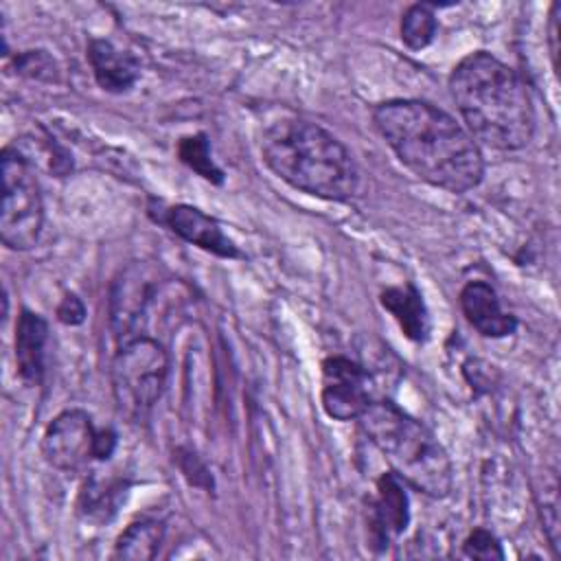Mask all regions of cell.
<instances>
[{
	"instance_id": "6da1fadb",
	"label": "cell",
	"mask_w": 561,
	"mask_h": 561,
	"mask_svg": "<svg viewBox=\"0 0 561 561\" xmlns=\"http://www.w3.org/2000/svg\"><path fill=\"white\" fill-rule=\"evenodd\" d=\"M373 123L419 180L449 193H467L480 184L482 151L449 112L419 99H392L373 110Z\"/></svg>"
},
{
	"instance_id": "7a4b0ae2",
	"label": "cell",
	"mask_w": 561,
	"mask_h": 561,
	"mask_svg": "<svg viewBox=\"0 0 561 561\" xmlns=\"http://www.w3.org/2000/svg\"><path fill=\"white\" fill-rule=\"evenodd\" d=\"M449 94L476 142L500 151L524 149L535 134V107L522 77L486 50L462 57Z\"/></svg>"
},
{
	"instance_id": "3957f363",
	"label": "cell",
	"mask_w": 561,
	"mask_h": 561,
	"mask_svg": "<svg viewBox=\"0 0 561 561\" xmlns=\"http://www.w3.org/2000/svg\"><path fill=\"white\" fill-rule=\"evenodd\" d=\"M261 156L276 178L307 195L342 202L357 193L353 153L318 123L296 116L274 121L261 136Z\"/></svg>"
},
{
	"instance_id": "277c9868",
	"label": "cell",
	"mask_w": 561,
	"mask_h": 561,
	"mask_svg": "<svg viewBox=\"0 0 561 561\" xmlns=\"http://www.w3.org/2000/svg\"><path fill=\"white\" fill-rule=\"evenodd\" d=\"M368 440L390 469L427 497H447L454 489V465L438 438L392 401H370L357 419Z\"/></svg>"
},
{
	"instance_id": "5b68a950",
	"label": "cell",
	"mask_w": 561,
	"mask_h": 561,
	"mask_svg": "<svg viewBox=\"0 0 561 561\" xmlns=\"http://www.w3.org/2000/svg\"><path fill=\"white\" fill-rule=\"evenodd\" d=\"M169 379V353L151 335L118 344L110 364V383L118 412L134 423L149 416Z\"/></svg>"
},
{
	"instance_id": "8992f818",
	"label": "cell",
	"mask_w": 561,
	"mask_h": 561,
	"mask_svg": "<svg viewBox=\"0 0 561 561\" xmlns=\"http://www.w3.org/2000/svg\"><path fill=\"white\" fill-rule=\"evenodd\" d=\"M44 226L42 188L31 160L18 147L2 149L0 239L9 250H31Z\"/></svg>"
},
{
	"instance_id": "52a82bcc",
	"label": "cell",
	"mask_w": 561,
	"mask_h": 561,
	"mask_svg": "<svg viewBox=\"0 0 561 561\" xmlns=\"http://www.w3.org/2000/svg\"><path fill=\"white\" fill-rule=\"evenodd\" d=\"M99 434L92 416L79 408L59 412L42 434L44 460L66 473L88 469L99 460Z\"/></svg>"
},
{
	"instance_id": "ba28073f",
	"label": "cell",
	"mask_w": 561,
	"mask_h": 561,
	"mask_svg": "<svg viewBox=\"0 0 561 561\" xmlns=\"http://www.w3.org/2000/svg\"><path fill=\"white\" fill-rule=\"evenodd\" d=\"M158 274L145 263H134L121 272L110 291V327L118 344L147 335L142 324L147 320L149 307L160 291Z\"/></svg>"
},
{
	"instance_id": "9c48e42d",
	"label": "cell",
	"mask_w": 561,
	"mask_h": 561,
	"mask_svg": "<svg viewBox=\"0 0 561 561\" xmlns=\"http://www.w3.org/2000/svg\"><path fill=\"white\" fill-rule=\"evenodd\" d=\"M322 408L335 421H353L373 401L370 375L357 362L333 355L322 362Z\"/></svg>"
},
{
	"instance_id": "30bf717a",
	"label": "cell",
	"mask_w": 561,
	"mask_h": 561,
	"mask_svg": "<svg viewBox=\"0 0 561 561\" xmlns=\"http://www.w3.org/2000/svg\"><path fill=\"white\" fill-rule=\"evenodd\" d=\"M410 524V502L405 482L388 471L377 480V493L368 502V539L375 550L388 548Z\"/></svg>"
},
{
	"instance_id": "8fae6325",
	"label": "cell",
	"mask_w": 561,
	"mask_h": 561,
	"mask_svg": "<svg viewBox=\"0 0 561 561\" xmlns=\"http://www.w3.org/2000/svg\"><path fill=\"white\" fill-rule=\"evenodd\" d=\"M167 224L171 232H175L180 239L215 254L221 259H241V250L237 243L221 230L219 221L197 206L191 204H175L169 206L160 219Z\"/></svg>"
},
{
	"instance_id": "7c38bea8",
	"label": "cell",
	"mask_w": 561,
	"mask_h": 561,
	"mask_svg": "<svg viewBox=\"0 0 561 561\" xmlns=\"http://www.w3.org/2000/svg\"><path fill=\"white\" fill-rule=\"evenodd\" d=\"M460 309L467 322L484 337H506L517 329V318L502 309L495 289L484 280H471L462 287Z\"/></svg>"
},
{
	"instance_id": "4fadbf2b",
	"label": "cell",
	"mask_w": 561,
	"mask_h": 561,
	"mask_svg": "<svg viewBox=\"0 0 561 561\" xmlns=\"http://www.w3.org/2000/svg\"><path fill=\"white\" fill-rule=\"evenodd\" d=\"M48 322L44 316L22 309L15 322V366L28 386L42 383L46 375Z\"/></svg>"
},
{
	"instance_id": "5bb4252c",
	"label": "cell",
	"mask_w": 561,
	"mask_h": 561,
	"mask_svg": "<svg viewBox=\"0 0 561 561\" xmlns=\"http://www.w3.org/2000/svg\"><path fill=\"white\" fill-rule=\"evenodd\" d=\"M92 75L96 83L112 94H123L131 90L140 77V66L138 61L127 53L114 46L110 39H99L92 37L88 42V53H85Z\"/></svg>"
},
{
	"instance_id": "9a60e30c",
	"label": "cell",
	"mask_w": 561,
	"mask_h": 561,
	"mask_svg": "<svg viewBox=\"0 0 561 561\" xmlns=\"http://www.w3.org/2000/svg\"><path fill=\"white\" fill-rule=\"evenodd\" d=\"M381 307L392 313L397 320L399 329L403 335L412 342H425L430 333V313L423 302L421 291L412 285H397V287H386L379 296Z\"/></svg>"
},
{
	"instance_id": "2e32d148",
	"label": "cell",
	"mask_w": 561,
	"mask_h": 561,
	"mask_svg": "<svg viewBox=\"0 0 561 561\" xmlns=\"http://www.w3.org/2000/svg\"><path fill=\"white\" fill-rule=\"evenodd\" d=\"M127 491V482L123 478H101L92 476L85 480L79 495V511L88 519L107 522L121 506Z\"/></svg>"
},
{
	"instance_id": "e0dca14e",
	"label": "cell",
	"mask_w": 561,
	"mask_h": 561,
	"mask_svg": "<svg viewBox=\"0 0 561 561\" xmlns=\"http://www.w3.org/2000/svg\"><path fill=\"white\" fill-rule=\"evenodd\" d=\"M164 537V526L158 519L140 517L131 522L114 543L116 559H131V561H147L158 554V548Z\"/></svg>"
},
{
	"instance_id": "ac0fdd59",
	"label": "cell",
	"mask_w": 561,
	"mask_h": 561,
	"mask_svg": "<svg viewBox=\"0 0 561 561\" xmlns=\"http://www.w3.org/2000/svg\"><path fill=\"white\" fill-rule=\"evenodd\" d=\"M178 156L199 178H204V180H208L213 184H221L224 182V171L215 164L213 153H210V142H208V138L204 134L184 136L178 142Z\"/></svg>"
},
{
	"instance_id": "d6986e66",
	"label": "cell",
	"mask_w": 561,
	"mask_h": 561,
	"mask_svg": "<svg viewBox=\"0 0 561 561\" xmlns=\"http://www.w3.org/2000/svg\"><path fill=\"white\" fill-rule=\"evenodd\" d=\"M436 15L430 4H412L401 15V39L410 50H421L432 44L436 35Z\"/></svg>"
},
{
	"instance_id": "ffe728a7",
	"label": "cell",
	"mask_w": 561,
	"mask_h": 561,
	"mask_svg": "<svg viewBox=\"0 0 561 561\" xmlns=\"http://www.w3.org/2000/svg\"><path fill=\"white\" fill-rule=\"evenodd\" d=\"M13 66L20 75L37 81H57V64L46 50L18 53Z\"/></svg>"
},
{
	"instance_id": "44dd1931",
	"label": "cell",
	"mask_w": 561,
	"mask_h": 561,
	"mask_svg": "<svg viewBox=\"0 0 561 561\" xmlns=\"http://www.w3.org/2000/svg\"><path fill=\"white\" fill-rule=\"evenodd\" d=\"M462 552L469 559H482V561L504 559V550H502L500 539L486 528H473L467 535V539L462 541Z\"/></svg>"
},
{
	"instance_id": "7402d4cb",
	"label": "cell",
	"mask_w": 561,
	"mask_h": 561,
	"mask_svg": "<svg viewBox=\"0 0 561 561\" xmlns=\"http://www.w3.org/2000/svg\"><path fill=\"white\" fill-rule=\"evenodd\" d=\"M57 320L61 324H66V327L81 324L85 320V305H83V300L77 294H72V291L64 294V298L57 305Z\"/></svg>"
}]
</instances>
